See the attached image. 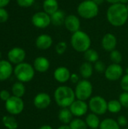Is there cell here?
I'll return each instance as SVG.
<instances>
[{"mask_svg": "<svg viewBox=\"0 0 128 129\" xmlns=\"http://www.w3.org/2000/svg\"><path fill=\"white\" fill-rule=\"evenodd\" d=\"M108 22L113 26L119 27L126 23L128 19L127 5L121 3L111 5L106 12Z\"/></svg>", "mask_w": 128, "mask_h": 129, "instance_id": "1", "label": "cell"}, {"mask_svg": "<svg viewBox=\"0 0 128 129\" xmlns=\"http://www.w3.org/2000/svg\"><path fill=\"white\" fill-rule=\"evenodd\" d=\"M54 99L57 105L60 108L69 107L76 100L75 91L69 86L60 85L55 89Z\"/></svg>", "mask_w": 128, "mask_h": 129, "instance_id": "2", "label": "cell"}, {"mask_svg": "<svg viewBox=\"0 0 128 129\" xmlns=\"http://www.w3.org/2000/svg\"><path fill=\"white\" fill-rule=\"evenodd\" d=\"M70 43L75 51L80 53H84L87 50L91 48V39L88 33L78 30L72 33L70 39Z\"/></svg>", "mask_w": 128, "mask_h": 129, "instance_id": "3", "label": "cell"}, {"mask_svg": "<svg viewBox=\"0 0 128 129\" xmlns=\"http://www.w3.org/2000/svg\"><path fill=\"white\" fill-rule=\"evenodd\" d=\"M35 69L32 65L23 62L16 65L14 69V73L17 79L23 83L29 82L32 80L35 76Z\"/></svg>", "mask_w": 128, "mask_h": 129, "instance_id": "4", "label": "cell"}, {"mask_svg": "<svg viewBox=\"0 0 128 129\" xmlns=\"http://www.w3.org/2000/svg\"><path fill=\"white\" fill-rule=\"evenodd\" d=\"M77 12L84 19H93L99 13V5L91 0H84L78 5Z\"/></svg>", "mask_w": 128, "mask_h": 129, "instance_id": "5", "label": "cell"}, {"mask_svg": "<svg viewBox=\"0 0 128 129\" xmlns=\"http://www.w3.org/2000/svg\"><path fill=\"white\" fill-rule=\"evenodd\" d=\"M93 85L88 79H81L75 87V98L78 100L81 101H88L89 100L93 94Z\"/></svg>", "mask_w": 128, "mask_h": 129, "instance_id": "6", "label": "cell"}, {"mask_svg": "<svg viewBox=\"0 0 128 129\" xmlns=\"http://www.w3.org/2000/svg\"><path fill=\"white\" fill-rule=\"evenodd\" d=\"M88 104L91 113L97 116H103L108 111V102L102 96L96 95L91 97L88 100Z\"/></svg>", "mask_w": 128, "mask_h": 129, "instance_id": "7", "label": "cell"}, {"mask_svg": "<svg viewBox=\"0 0 128 129\" xmlns=\"http://www.w3.org/2000/svg\"><path fill=\"white\" fill-rule=\"evenodd\" d=\"M5 109L11 115H19L24 110V102L21 98L12 95L5 101Z\"/></svg>", "mask_w": 128, "mask_h": 129, "instance_id": "8", "label": "cell"}, {"mask_svg": "<svg viewBox=\"0 0 128 129\" xmlns=\"http://www.w3.org/2000/svg\"><path fill=\"white\" fill-rule=\"evenodd\" d=\"M105 77L106 79L111 82H115L120 80L124 76L123 67L118 63H112L106 67V69L104 73Z\"/></svg>", "mask_w": 128, "mask_h": 129, "instance_id": "9", "label": "cell"}, {"mask_svg": "<svg viewBox=\"0 0 128 129\" xmlns=\"http://www.w3.org/2000/svg\"><path fill=\"white\" fill-rule=\"evenodd\" d=\"M32 23L37 28H46L51 23V16L45 11L36 12L32 17Z\"/></svg>", "mask_w": 128, "mask_h": 129, "instance_id": "10", "label": "cell"}, {"mask_svg": "<svg viewBox=\"0 0 128 129\" xmlns=\"http://www.w3.org/2000/svg\"><path fill=\"white\" fill-rule=\"evenodd\" d=\"M69 108L72 112L73 116L77 118H80L81 116H85L89 110L88 104L86 101L78 99H76Z\"/></svg>", "mask_w": 128, "mask_h": 129, "instance_id": "11", "label": "cell"}, {"mask_svg": "<svg viewBox=\"0 0 128 129\" xmlns=\"http://www.w3.org/2000/svg\"><path fill=\"white\" fill-rule=\"evenodd\" d=\"M25 57H26V51L23 48L19 47L13 48L8 53V61L16 65L23 63V60H25Z\"/></svg>", "mask_w": 128, "mask_h": 129, "instance_id": "12", "label": "cell"}, {"mask_svg": "<svg viewBox=\"0 0 128 129\" xmlns=\"http://www.w3.org/2000/svg\"><path fill=\"white\" fill-rule=\"evenodd\" d=\"M51 104V98L46 92H40L37 94L33 99V104L38 110H45Z\"/></svg>", "mask_w": 128, "mask_h": 129, "instance_id": "13", "label": "cell"}, {"mask_svg": "<svg viewBox=\"0 0 128 129\" xmlns=\"http://www.w3.org/2000/svg\"><path fill=\"white\" fill-rule=\"evenodd\" d=\"M71 73L66 67H58L54 71V79L60 84H65L69 81Z\"/></svg>", "mask_w": 128, "mask_h": 129, "instance_id": "14", "label": "cell"}, {"mask_svg": "<svg viewBox=\"0 0 128 129\" xmlns=\"http://www.w3.org/2000/svg\"><path fill=\"white\" fill-rule=\"evenodd\" d=\"M64 26L69 30V32L74 33L78 30H80V26H81V21L78 18L75 14H69L66 16L65 22H64Z\"/></svg>", "mask_w": 128, "mask_h": 129, "instance_id": "15", "label": "cell"}, {"mask_svg": "<svg viewBox=\"0 0 128 129\" xmlns=\"http://www.w3.org/2000/svg\"><path fill=\"white\" fill-rule=\"evenodd\" d=\"M101 45L105 51L111 52L115 50L117 46V38L112 33H106L102 39Z\"/></svg>", "mask_w": 128, "mask_h": 129, "instance_id": "16", "label": "cell"}, {"mask_svg": "<svg viewBox=\"0 0 128 129\" xmlns=\"http://www.w3.org/2000/svg\"><path fill=\"white\" fill-rule=\"evenodd\" d=\"M14 72L12 65L8 60H0V81H5L9 79Z\"/></svg>", "mask_w": 128, "mask_h": 129, "instance_id": "17", "label": "cell"}, {"mask_svg": "<svg viewBox=\"0 0 128 129\" xmlns=\"http://www.w3.org/2000/svg\"><path fill=\"white\" fill-rule=\"evenodd\" d=\"M50 61L45 57H38L34 60L33 62V67L35 71L38 73H45L50 68Z\"/></svg>", "mask_w": 128, "mask_h": 129, "instance_id": "18", "label": "cell"}, {"mask_svg": "<svg viewBox=\"0 0 128 129\" xmlns=\"http://www.w3.org/2000/svg\"><path fill=\"white\" fill-rule=\"evenodd\" d=\"M53 45V39L48 34H41L38 36L35 40V45L40 50H47Z\"/></svg>", "mask_w": 128, "mask_h": 129, "instance_id": "19", "label": "cell"}, {"mask_svg": "<svg viewBox=\"0 0 128 129\" xmlns=\"http://www.w3.org/2000/svg\"><path fill=\"white\" fill-rule=\"evenodd\" d=\"M73 115L69 107L61 108L58 113V119L62 125H69L73 119Z\"/></svg>", "mask_w": 128, "mask_h": 129, "instance_id": "20", "label": "cell"}, {"mask_svg": "<svg viewBox=\"0 0 128 129\" xmlns=\"http://www.w3.org/2000/svg\"><path fill=\"white\" fill-rule=\"evenodd\" d=\"M94 65L91 63L89 62H84L79 68V73L80 76L84 79H90L93 73H94Z\"/></svg>", "mask_w": 128, "mask_h": 129, "instance_id": "21", "label": "cell"}, {"mask_svg": "<svg viewBox=\"0 0 128 129\" xmlns=\"http://www.w3.org/2000/svg\"><path fill=\"white\" fill-rule=\"evenodd\" d=\"M88 127L90 129H99L100 125V119L99 118V116L91 113L88 114L84 119Z\"/></svg>", "mask_w": 128, "mask_h": 129, "instance_id": "22", "label": "cell"}, {"mask_svg": "<svg viewBox=\"0 0 128 129\" xmlns=\"http://www.w3.org/2000/svg\"><path fill=\"white\" fill-rule=\"evenodd\" d=\"M50 16H51V24H53L54 26H59L61 25H64V22H65L66 16L63 11L58 10Z\"/></svg>", "mask_w": 128, "mask_h": 129, "instance_id": "23", "label": "cell"}, {"mask_svg": "<svg viewBox=\"0 0 128 129\" xmlns=\"http://www.w3.org/2000/svg\"><path fill=\"white\" fill-rule=\"evenodd\" d=\"M59 5L57 0H44L43 2V9L44 11L51 15L54 12L59 10Z\"/></svg>", "mask_w": 128, "mask_h": 129, "instance_id": "24", "label": "cell"}, {"mask_svg": "<svg viewBox=\"0 0 128 129\" xmlns=\"http://www.w3.org/2000/svg\"><path fill=\"white\" fill-rule=\"evenodd\" d=\"M99 129H121L117 120L112 118H106L101 121Z\"/></svg>", "mask_w": 128, "mask_h": 129, "instance_id": "25", "label": "cell"}, {"mask_svg": "<svg viewBox=\"0 0 128 129\" xmlns=\"http://www.w3.org/2000/svg\"><path fill=\"white\" fill-rule=\"evenodd\" d=\"M84 57L87 62L94 63L99 60V54L95 49L89 48L84 53Z\"/></svg>", "mask_w": 128, "mask_h": 129, "instance_id": "26", "label": "cell"}, {"mask_svg": "<svg viewBox=\"0 0 128 129\" xmlns=\"http://www.w3.org/2000/svg\"><path fill=\"white\" fill-rule=\"evenodd\" d=\"M11 91H12V94L14 96L18 97V98H22L25 94L26 88L23 82H17L13 85Z\"/></svg>", "mask_w": 128, "mask_h": 129, "instance_id": "27", "label": "cell"}, {"mask_svg": "<svg viewBox=\"0 0 128 129\" xmlns=\"http://www.w3.org/2000/svg\"><path fill=\"white\" fill-rule=\"evenodd\" d=\"M2 123L4 126L8 129H17L18 122L17 119L12 116H5L2 118Z\"/></svg>", "mask_w": 128, "mask_h": 129, "instance_id": "28", "label": "cell"}, {"mask_svg": "<svg viewBox=\"0 0 128 129\" xmlns=\"http://www.w3.org/2000/svg\"><path fill=\"white\" fill-rule=\"evenodd\" d=\"M122 106L118 100H111L108 101V111L113 114H117L121 112Z\"/></svg>", "mask_w": 128, "mask_h": 129, "instance_id": "29", "label": "cell"}, {"mask_svg": "<svg viewBox=\"0 0 128 129\" xmlns=\"http://www.w3.org/2000/svg\"><path fill=\"white\" fill-rule=\"evenodd\" d=\"M69 126L71 129H88V127L84 120L81 118H74L69 123Z\"/></svg>", "mask_w": 128, "mask_h": 129, "instance_id": "30", "label": "cell"}, {"mask_svg": "<svg viewBox=\"0 0 128 129\" xmlns=\"http://www.w3.org/2000/svg\"><path fill=\"white\" fill-rule=\"evenodd\" d=\"M109 57H110L111 61L113 63H118V64H120V63L122 61V59H123L121 53L116 49H115L110 52Z\"/></svg>", "mask_w": 128, "mask_h": 129, "instance_id": "31", "label": "cell"}, {"mask_svg": "<svg viewBox=\"0 0 128 129\" xmlns=\"http://www.w3.org/2000/svg\"><path fill=\"white\" fill-rule=\"evenodd\" d=\"M66 49H67V44L66 42H63V41L59 42L55 46V51L57 54L59 55L63 54L66 52Z\"/></svg>", "mask_w": 128, "mask_h": 129, "instance_id": "32", "label": "cell"}, {"mask_svg": "<svg viewBox=\"0 0 128 129\" xmlns=\"http://www.w3.org/2000/svg\"><path fill=\"white\" fill-rule=\"evenodd\" d=\"M122 107L128 109V91H123L118 98Z\"/></svg>", "mask_w": 128, "mask_h": 129, "instance_id": "33", "label": "cell"}, {"mask_svg": "<svg viewBox=\"0 0 128 129\" xmlns=\"http://www.w3.org/2000/svg\"><path fill=\"white\" fill-rule=\"evenodd\" d=\"M94 70L96 72H97L99 73H105V70L106 69V67L105 63L103 61L97 60L94 64Z\"/></svg>", "mask_w": 128, "mask_h": 129, "instance_id": "34", "label": "cell"}, {"mask_svg": "<svg viewBox=\"0 0 128 129\" xmlns=\"http://www.w3.org/2000/svg\"><path fill=\"white\" fill-rule=\"evenodd\" d=\"M120 86L123 91H128V75L124 74L120 79Z\"/></svg>", "mask_w": 128, "mask_h": 129, "instance_id": "35", "label": "cell"}, {"mask_svg": "<svg viewBox=\"0 0 128 129\" xmlns=\"http://www.w3.org/2000/svg\"><path fill=\"white\" fill-rule=\"evenodd\" d=\"M35 0H17L19 6L23 8H28L32 6L35 3Z\"/></svg>", "mask_w": 128, "mask_h": 129, "instance_id": "36", "label": "cell"}, {"mask_svg": "<svg viewBox=\"0 0 128 129\" xmlns=\"http://www.w3.org/2000/svg\"><path fill=\"white\" fill-rule=\"evenodd\" d=\"M9 14L4 8H0V23H5L8 20Z\"/></svg>", "mask_w": 128, "mask_h": 129, "instance_id": "37", "label": "cell"}, {"mask_svg": "<svg viewBox=\"0 0 128 129\" xmlns=\"http://www.w3.org/2000/svg\"><path fill=\"white\" fill-rule=\"evenodd\" d=\"M117 122L118 123V125H120V127H123V128H126V126L128 124V120L127 117L124 115H121L118 117L117 119Z\"/></svg>", "mask_w": 128, "mask_h": 129, "instance_id": "38", "label": "cell"}, {"mask_svg": "<svg viewBox=\"0 0 128 129\" xmlns=\"http://www.w3.org/2000/svg\"><path fill=\"white\" fill-rule=\"evenodd\" d=\"M11 98L10 92L8 90H2L0 91V99L3 101H7Z\"/></svg>", "mask_w": 128, "mask_h": 129, "instance_id": "39", "label": "cell"}, {"mask_svg": "<svg viewBox=\"0 0 128 129\" xmlns=\"http://www.w3.org/2000/svg\"><path fill=\"white\" fill-rule=\"evenodd\" d=\"M80 80H81L80 79V76H79V75L78 73H71L70 79H69V81L71 82V83L76 85V84H78Z\"/></svg>", "mask_w": 128, "mask_h": 129, "instance_id": "40", "label": "cell"}, {"mask_svg": "<svg viewBox=\"0 0 128 129\" xmlns=\"http://www.w3.org/2000/svg\"><path fill=\"white\" fill-rule=\"evenodd\" d=\"M11 0H0V8H5L7 6Z\"/></svg>", "mask_w": 128, "mask_h": 129, "instance_id": "41", "label": "cell"}, {"mask_svg": "<svg viewBox=\"0 0 128 129\" xmlns=\"http://www.w3.org/2000/svg\"><path fill=\"white\" fill-rule=\"evenodd\" d=\"M38 129H54V128L49 125H41Z\"/></svg>", "mask_w": 128, "mask_h": 129, "instance_id": "42", "label": "cell"}, {"mask_svg": "<svg viewBox=\"0 0 128 129\" xmlns=\"http://www.w3.org/2000/svg\"><path fill=\"white\" fill-rule=\"evenodd\" d=\"M106 2H107L108 3H110L111 5L113 4H116V3H119L120 0H105Z\"/></svg>", "mask_w": 128, "mask_h": 129, "instance_id": "43", "label": "cell"}, {"mask_svg": "<svg viewBox=\"0 0 128 129\" xmlns=\"http://www.w3.org/2000/svg\"><path fill=\"white\" fill-rule=\"evenodd\" d=\"M57 129H71L70 127L69 126V125H61L60 126H59Z\"/></svg>", "mask_w": 128, "mask_h": 129, "instance_id": "44", "label": "cell"}, {"mask_svg": "<svg viewBox=\"0 0 128 129\" xmlns=\"http://www.w3.org/2000/svg\"><path fill=\"white\" fill-rule=\"evenodd\" d=\"M91 1H93L94 2H95L97 5H101V4H102L105 0H91Z\"/></svg>", "mask_w": 128, "mask_h": 129, "instance_id": "45", "label": "cell"}, {"mask_svg": "<svg viewBox=\"0 0 128 129\" xmlns=\"http://www.w3.org/2000/svg\"><path fill=\"white\" fill-rule=\"evenodd\" d=\"M119 3H121V4H123V5H127L128 4V0H120Z\"/></svg>", "mask_w": 128, "mask_h": 129, "instance_id": "46", "label": "cell"}, {"mask_svg": "<svg viewBox=\"0 0 128 129\" xmlns=\"http://www.w3.org/2000/svg\"><path fill=\"white\" fill-rule=\"evenodd\" d=\"M125 74H127L128 75V67H127V68L125 69Z\"/></svg>", "mask_w": 128, "mask_h": 129, "instance_id": "47", "label": "cell"}, {"mask_svg": "<svg viewBox=\"0 0 128 129\" xmlns=\"http://www.w3.org/2000/svg\"><path fill=\"white\" fill-rule=\"evenodd\" d=\"M1 58H2V53H1V51H0V60H1Z\"/></svg>", "mask_w": 128, "mask_h": 129, "instance_id": "48", "label": "cell"}, {"mask_svg": "<svg viewBox=\"0 0 128 129\" xmlns=\"http://www.w3.org/2000/svg\"><path fill=\"white\" fill-rule=\"evenodd\" d=\"M123 129H128V127H126V128H124Z\"/></svg>", "mask_w": 128, "mask_h": 129, "instance_id": "49", "label": "cell"}, {"mask_svg": "<svg viewBox=\"0 0 128 129\" xmlns=\"http://www.w3.org/2000/svg\"><path fill=\"white\" fill-rule=\"evenodd\" d=\"M127 11H128V4L127 5Z\"/></svg>", "mask_w": 128, "mask_h": 129, "instance_id": "50", "label": "cell"}, {"mask_svg": "<svg viewBox=\"0 0 128 129\" xmlns=\"http://www.w3.org/2000/svg\"><path fill=\"white\" fill-rule=\"evenodd\" d=\"M127 116H128V111H127Z\"/></svg>", "mask_w": 128, "mask_h": 129, "instance_id": "51", "label": "cell"}]
</instances>
